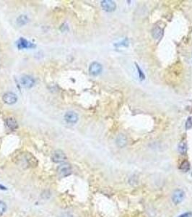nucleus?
Returning a JSON list of instances; mask_svg holds the SVG:
<instances>
[{"label":"nucleus","mask_w":192,"mask_h":217,"mask_svg":"<svg viewBox=\"0 0 192 217\" xmlns=\"http://www.w3.org/2000/svg\"><path fill=\"white\" fill-rule=\"evenodd\" d=\"M185 198V193L183 190L180 189H176L174 190L173 195H172V200L173 203L175 205H178L181 203Z\"/></svg>","instance_id":"5"},{"label":"nucleus","mask_w":192,"mask_h":217,"mask_svg":"<svg viewBox=\"0 0 192 217\" xmlns=\"http://www.w3.org/2000/svg\"><path fill=\"white\" fill-rule=\"evenodd\" d=\"M51 159L54 163H64L67 160V156L62 150H56L52 154Z\"/></svg>","instance_id":"3"},{"label":"nucleus","mask_w":192,"mask_h":217,"mask_svg":"<svg viewBox=\"0 0 192 217\" xmlns=\"http://www.w3.org/2000/svg\"><path fill=\"white\" fill-rule=\"evenodd\" d=\"M101 7L106 12H114L116 9V4L111 0H103L101 3Z\"/></svg>","instance_id":"6"},{"label":"nucleus","mask_w":192,"mask_h":217,"mask_svg":"<svg viewBox=\"0 0 192 217\" xmlns=\"http://www.w3.org/2000/svg\"><path fill=\"white\" fill-rule=\"evenodd\" d=\"M129 46V42H128V39H125L124 41H122L121 43H118L117 44H116V47H128Z\"/></svg>","instance_id":"20"},{"label":"nucleus","mask_w":192,"mask_h":217,"mask_svg":"<svg viewBox=\"0 0 192 217\" xmlns=\"http://www.w3.org/2000/svg\"><path fill=\"white\" fill-rule=\"evenodd\" d=\"M178 152L180 153V154H181V155H186V152H187L186 143L184 142V141H181V142L178 144Z\"/></svg>","instance_id":"14"},{"label":"nucleus","mask_w":192,"mask_h":217,"mask_svg":"<svg viewBox=\"0 0 192 217\" xmlns=\"http://www.w3.org/2000/svg\"><path fill=\"white\" fill-rule=\"evenodd\" d=\"M180 169L183 172H187L190 170V164L188 161L185 160L180 164Z\"/></svg>","instance_id":"15"},{"label":"nucleus","mask_w":192,"mask_h":217,"mask_svg":"<svg viewBox=\"0 0 192 217\" xmlns=\"http://www.w3.org/2000/svg\"><path fill=\"white\" fill-rule=\"evenodd\" d=\"M17 47L19 49H23L34 48L36 46L34 45L33 43L28 42L26 39H23V38H20L17 42Z\"/></svg>","instance_id":"10"},{"label":"nucleus","mask_w":192,"mask_h":217,"mask_svg":"<svg viewBox=\"0 0 192 217\" xmlns=\"http://www.w3.org/2000/svg\"><path fill=\"white\" fill-rule=\"evenodd\" d=\"M103 71V66L98 62H93L89 67V72L93 76H98Z\"/></svg>","instance_id":"4"},{"label":"nucleus","mask_w":192,"mask_h":217,"mask_svg":"<svg viewBox=\"0 0 192 217\" xmlns=\"http://www.w3.org/2000/svg\"><path fill=\"white\" fill-rule=\"evenodd\" d=\"M63 217H72L71 215L70 214V213H67V214H64L63 216Z\"/></svg>","instance_id":"22"},{"label":"nucleus","mask_w":192,"mask_h":217,"mask_svg":"<svg viewBox=\"0 0 192 217\" xmlns=\"http://www.w3.org/2000/svg\"><path fill=\"white\" fill-rule=\"evenodd\" d=\"M152 36L155 39H160L162 37V35H163V31L160 27L159 26H155V27L153 28L152 29Z\"/></svg>","instance_id":"13"},{"label":"nucleus","mask_w":192,"mask_h":217,"mask_svg":"<svg viewBox=\"0 0 192 217\" xmlns=\"http://www.w3.org/2000/svg\"><path fill=\"white\" fill-rule=\"evenodd\" d=\"M192 216V213L191 212H187V213H184L183 214L180 215L178 217H191Z\"/></svg>","instance_id":"21"},{"label":"nucleus","mask_w":192,"mask_h":217,"mask_svg":"<svg viewBox=\"0 0 192 217\" xmlns=\"http://www.w3.org/2000/svg\"><path fill=\"white\" fill-rule=\"evenodd\" d=\"M135 65H136V67H137V72H138V75H139V78H140V80H145V75H144V73L143 72V71H142V69H141V67L139 66L138 64L137 63H135Z\"/></svg>","instance_id":"17"},{"label":"nucleus","mask_w":192,"mask_h":217,"mask_svg":"<svg viewBox=\"0 0 192 217\" xmlns=\"http://www.w3.org/2000/svg\"><path fill=\"white\" fill-rule=\"evenodd\" d=\"M7 209V205L5 203L1 200H0V215H2L4 212L6 211Z\"/></svg>","instance_id":"19"},{"label":"nucleus","mask_w":192,"mask_h":217,"mask_svg":"<svg viewBox=\"0 0 192 217\" xmlns=\"http://www.w3.org/2000/svg\"><path fill=\"white\" fill-rule=\"evenodd\" d=\"M185 128L186 130H189L192 128V117H189L186 119V124H185Z\"/></svg>","instance_id":"18"},{"label":"nucleus","mask_w":192,"mask_h":217,"mask_svg":"<svg viewBox=\"0 0 192 217\" xmlns=\"http://www.w3.org/2000/svg\"><path fill=\"white\" fill-rule=\"evenodd\" d=\"M116 144L119 148L125 147L127 144V138L124 135L120 134L116 138Z\"/></svg>","instance_id":"12"},{"label":"nucleus","mask_w":192,"mask_h":217,"mask_svg":"<svg viewBox=\"0 0 192 217\" xmlns=\"http://www.w3.org/2000/svg\"><path fill=\"white\" fill-rule=\"evenodd\" d=\"M64 119L67 123L70 124H75L78 122L79 119L78 114L76 112L72 111H67V112L64 115Z\"/></svg>","instance_id":"9"},{"label":"nucleus","mask_w":192,"mask_h":217,"mask_svg":"<svg viewBox=\"0 0 192 217\" xmlns=\"http://www.w3.org/2000/svg\"><path fill=\"white\" fill-rule=\"evenodd\" d=\"M20 164L26 167H36L38 165L36 158L29 152L23 153L17 158Z\"/></svg>","instance_id":"1"},{"label":"nucleus","mask_w":192,"mask_h":217,"mask_svg":"<svg viewBox=\"0 0 192 217\" xmlns=\"http://www.w3.org/2000/svg\"><path fill=\"white\" fill-rule=\"evenodd\" d=\"M72 167L70 164L67 163H63L59 166L58 169H57V172L58 175L60 176L61 177H68L72 174Z\"/></svg>","instance_id":"2"},{"label":"nucleus","mask_w":192,"mask_h":217,"mask_svg":"<svg viewBox=\"0 0 192 217\" xmlns=\"http://www.w3.org/2000/svg\"><path fill=\"white\" fill-rule=\"evenodd\" d=\"M28 22V18L27 16L24 15H22L20 16L17 20V24L20 26L24 25H25Z\"/></svg>","instance_id":"16"},{"label":"nucleus","mask_w":192,"mask_h":217,"mask_svg":"<svg viewBox=\"0 0 192 217\" xmlns=\"http://www.w3.org/2000/svg\"><path fill=\"white\" fill-rule=\"evenodd\" d=\"M2 99L3 101L7 104L12 105L17 102V97L15 93H12V92H7L3 95Z\"/></svg>","instance_id":"7"},{"label":"nucleus","mask_w":192,"mask_h":217,"mask_svg":"<svg viewBox=\"0 0 192 217\" xmlns=\"http://www.w3.org/2000/svg\"><path fill=\"white\" fill-rule=\"evenodd\" d=\"M6 125L9 130H14L17 128V122L16 119L13 117H8L5 120Z\"/></svg>","instance_id":"11"},{"label":"nucleus","mask_w":192,"mask_h":217,"mask_svg":"<svg viewBox=\"0 0 192 217\" xmlns=\"http://www.w3.org/2000/svg\"><path fill=\"white\" fill-rule=\"evenodd\" d=\"M20 83L25 88H30L35 85V80L30 75H24L20 79Z\"/></svg>","instance_id":"8"}]
</instances>
